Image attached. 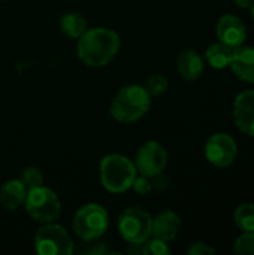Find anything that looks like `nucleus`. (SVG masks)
I'll use <instances>...</instances> for the list:
<instances>
[{
    "label": "nucleus",
    "mask_w": 254,
    "mask_h": 255,
    "mask_svg": "<svg viewBox=\"0 0 254 255\" xmlns=\"http://www.w3.org/2000/svg\"><path fill=\"white\" fill-rule=\"evenodd\" d=\"M121 46L120 36L106 27L87 28L78 39L76 54L79 60L90 67H103L118 54Z\"/></svg>",
    "instance_id": "f257e3e1"
},
{
    "label": "nucleus",
    "mask_w": 254,
    "mask_h": 255,
    "mask_svg": "<svg viewBox=\"0 0 254 255\" xmlns=\"http://www.w3.org/2000/svg\"><path fill=\"white\" fill-rule=\"evenodd\" d=\"M151 106V96L142 85H126L114 96L109 112L120 123H135L141 120Z\"/></svg>",
    "instance_id": "f03ea898"
},
{
    "label": "nucleus",
    "mask_w": 254,
    "mask_h": 255,
    "mask_svg": "<svg viewBox=\"0 0 254 255\" xmlns=\"http://www.w3.org/2000/svg\"><path fill=\"white\" fill-rule=\"evenodd\" d=\"M138 175L135 163L121 154L105 155L100 161V181L109 193H124L132 188Z\"/></svg>",
    "instance_id": "7ed1b4c3"
},
{
    "label": "nucleus",
    "mask_w": 254,
    "mask_h": 255,
    "mask_svg": "<svg viewBox=\"0 0 254 255\" xmlns=\"http://www.w3.org/2000/svg\"><path fill=\"white\" fill-rule=\"evenodd\" d=\"M108 226H109L108 211L97 203H87L81 206L76 211L72 221L75 235L84 242H91L102 238L108 230Z\"/></svg>",
    "instance_id": "20e7f679"
},
{
    "label": "nucleus",
    "mask_w": 254,
    "mask_h": 255,
    "mask_svg": "<svg viewBox=\"0 0 254 255\" xmlns=\"http://www.w3.org/2000/svg\"><path fill=\"white\" fill-rule=\"evenodd\" d=\"M24 206L30 218L40 224L52 223L61 214V203L58 196L51 188L43 185L27 191Z\"/></svg>",
    "instance_id": "39448f33"
},
{
    "label": "nucleus",
    "mask_w": 254,
    "mask_h": 255,
    "mask_svg": "<svg viewBox=\"0 0 254 255\" xmlns=\"http://www.w3.org/2000/svg\"><path fill=\"white\" fill-rule=\"evenodd\" d=\"M151 215L139 206H130L118 218V232L130 245H141L151 238Z\"/></svg>",
    "instance_id": "423d86ee"
},
{
    "label": "nucleus",
    "mask_w": 254,
    "mask_h": 255,
    "mask_svg": "<svg viewBox=\"0 0 254 255\" xmlns=\"http://www.w3.org/2000/svg\"><path fill=\"white\" fill-rule=\"evenodd\" d=\"M34 251L40 255H70L73 241L64 227L54 221L45 223L34 236Z\"/></svg>",
    "instance_id": "0eeeda50"
},
{
    "label": "nucleus",
    "mask_w": 254,
    "mask_h": 255,
    "mask_svg": "<svg viewBox=\"0 0 254 255\" xmlns=\"http://www.w3.org/2000/svg\"><path fill=\"white\" fill-rule=\"evenodd\" d=\"M168 164V152L166 149L156 140L145 142L136 152L135 167L139 175L154 178L162 175Z\"/></svg>",
    "instance_id": "6e6552de"
},
{
    "label": "nucleus",
    "mask_w": 254,
    "mask_h": 255,
    "mask_svg": "<svg viewBox=\"0 0 254 255\" xmlns=\"http://www.w3.org/2000/svg\"><path fill=\"white\" fill-rule=\"evenodd\" d=\"M238 155V145L228 133H214L205 145V157L208 163L225 169L235 163Z\"/></svg>",
    "instance_id": "1a4fd4ad"
},
{
    "label": "nucleus",
    "mask_w": 254,
    "mask_h": 255,
    "mask_svg": "<svg viewBox=\"0 0 254 255\" xmlns=\"http://www.w3.org/2000/svg\"><path fill=\"white\" fill-rule=\"evenodd\" d=\"M216 33H217L219 42L226 43L232 48L241 46L247 39L246 24L241 21V18L232 13H225L220 16L217 27H216Z\"/></svg>",
    "instance_id": "9d476101"
},
{
    "label": "nucleus",
    "mask_w": 254,
    "mask_h": 255,
    "mask_svg": "<svg viewBox=\"0 0 254 255\" xmlns=\"http://www.w3.org/2000/svg\"><path fill=\"white\" fill-rule=\"evenodd\" d=\"M234 121L240 131L254 137V90L243 91L234 103Z\"/></svg>",
    "instance_id": "9b49d317"
},
{
    "label": "nucleus",
    "mask_w": 254,
    "mask_h": 255,
    "mask_svg": "<svg viewBox=\"0 0 254 255\" xmlns=\"http://www.w3.org/2000/svg\"><path fill=\"white\" fill-rule=\"evenodd\" d=\"M229 67L244 82L254 84V48L253 46H237L234 48L232 60Z\"/></svg>",
    "instance_id": "f8f14e48"
},
{
    "label": "nucleus",
    "mask_w": 254,
    "mask_h": 255,
    "mask_svg": "<svg viewBox=\"0 0 254 255\" xmlns=\"http://www.w3.org/2000/svg\"><path fill=\"white\" fill-rule=\"evenodd\" d=\"M180 229H181V218L172 211H165L159 214L156 218H153L151 236L162 239L165 242H171L178 236Z\"/></svg>",
    "instance_id": "ddd939ff"
},
{
    "label": "nucleus",
    "mask_w": 254,
    "mask_h": 255,
    "mask_svg": "<svg viewBox=\"0 0 254 255\" xmlns=\"http://www.w3.org/2000/svg\"><path fill=\"white\" fill-rule=\"evenodd\" d=\"M27 188L21 179H10L0 187V203L7 211H16L24 206Z\"/></svg>",
    "instance_id": "4468645a"
},
{
    "label": "nucleus",
    "mask_w": 254,
    "mask_h": 255,
    "mask_svg": "<svg viewBox=\"0 0 254 255\" xmlns=\"http://www.w3.org/2000/svg\"><path fill=\"white\" fill-rule=\"evenodd\" d=\"M177 70L186 81L198 79L204 72V60L195 49H184L178 54Z\"/></svg>",
    "instance_id": "2eb2a0df"
},
{
    "label": "nucleus",
    "mask_w": 254,
    "mask_h": 255,
    "mask_svg": "<svg viewBox=\"0 0 254 255\" xmlns=\"http://www.w3.org/2000/svg\"><path fill=\"white\" fill-rule=\"evenodd\" d=\"M232 54H234V48L226 45V43H222V42L211 43L205 51L207 61L211 64V67L219 69V70L229 67L231 60H232Z\"/></svg>",
    "instance_id": "dca6fc26"
},
{
    "label": "nucleus",
    "mask_w": 254,
    "mask_h": 255,
    "mask_svg": "<svg viewBox=\"0 0 254 255\" xmlns=\"http://www.w3.org/2000/svg\"><path fill=\"white\" fill-rule=\"evenodd\" d=\"M87 28V19L78 12H67L60 19V30L70 39H79Z\"/></svg>",
    "instance_id": "f3484780"
},
{
    "label": "nucleus",
    "mask_w": 254,
    "mask_h": 255,
    "mask_svg": "<svg viewBox=\"0 0 254 255\" xmlns=\"http://www.w3.org/2000/svg\"><path fill=\"white\" fill-rule=\"evenodd\" d=\"M235 224L243 232H254V205L243 203L237 208L234 214Z\"/></svg>",
    "instance_id": "a211bd4d"
},
{
    "label": "nucleus",
    "mask_w": 254,
    "mask_h": 255,
    "mask_svg": "<svg viewBox=\"0 0 254 255\" xmlns=\"http://www.w3.org/2000/svg\"><path fill=\"white\" fill-rule=\"evenodd\" d=\"M141 253L147 255H168L171 250L168 247V242L151 236V239L148 238L144 244H141Z\"/></svg>",
    "instance_id": "6ab92c4d"
},
{
    "label": "nucleus",
    "mask_w": 254,
    "mask_h": 255,
    "mask_svg": "<svg viewBox=\"0 0 254 255\" xmlns=\"http://www.w3.org/2000/svg\"><path fill=\"white\" fill-rule=\"evenodd\" d=\"M168 85L169 82L163 75H151L145 82V90L148 91L151 97H156V96H162L163 93H166Z\"/></svg>",
    "instance_id": "aec40b11"
},
{
    "label": "nucleus",
    "mask_w": 254,
    "mask_h": 255,
    "mask_svg": "<svg viewBox=\"0 0 254 255\" xmlns=\"http://www.w3.org/2000/svg\"><path fill=\"white\" fill-rule=\"evenodd\" d=\"M21 182L25 185L27 190H31V188H36L39 185H43V175L42 172L37 169V167H25L21 173Z\"/></svg>",
    "instance_id": "412c9836"
},
{
    "label": "nucleus",
    "mask_w": 254,
    "mask_h": 255,
    "mask_svg": "<svg viewBox=\"0 0 254 255\" xmlns=\"http://www.w3.org/2000/svg\"><path fill=\"white\" fill-rule=\"evenodd\" d=\"M234 251L240 255H254V232H244L237 239Z\"/></svg>",
    "instance_id": "4be33fe9"
},
{
    "label": "nucleus",
    "mask_w": 254,
    "mask_h": 255,
    "mask_svg": "<svg viewBox=\"0 0 254 255\" xmlns=\"http://www.w3.org/2000/svg\"><path fill=\"white\" fill-rule=\"evenodd\" d=\"M132 188H133L138 194H150L151 190H153V182L150 181L148 176H144V175L138 176V175H136V178H135V181H133V184H132Z\"/></svg>",
    "instance_id": "5701e85b"
},
{
    "label": "nucleus",
    "mask_w": 254,
    "mask_h": 255,
    "mask_svg": "<svg viewBox=\"0 0 254 255\" xmlns=\"http://www.w3.org/2000/svg\"><path fill=\"white\" fill-rule=\"evenodd\" d=\"M187 254L211 255V254H216V250H214V248H211V247H210L208 244H205V242H195V244H192V245L189 247Z\"/></svg>",
    "instance_id": "b1692460"
},
{
    "label": "nucleus",
    "mask_w": 254,
    "mask_h": 255,
    "mask_svg": "<svg viewBox=\"0 0 254 255\" xmlns=\"http://www.w3.org/2000/svg\"><path fill=\"white\" fill-rule=\"evenodd\" d=\"M253 1L254 0H235L237 6H238V7H241V9H247V7H250Z\"/></svg>",
    "instance_id": "393cba45"
},
{
    "label": "nucleus",
    "mask_w": 254,
    "mask_h": 255,
    "mask_svg": "<svg viewBox=\"0 0 254 255\" xmlns=\"http://www.w3.org/2000/svg\"><path fill=\"white\" fill-rule=\"evenodd\" d=\"M250 12H252V16H253L254 19V1L252 3V6H250Z\"/></svg>",
    "instance_id": "a878e982"
}]
</instances>
